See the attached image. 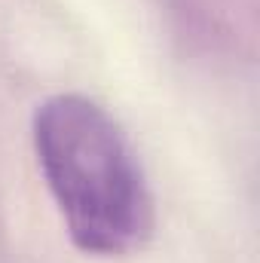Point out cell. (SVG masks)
Listing matches in <instances>:
<instances>
[{"label": "cell", "mask_w": 260, "mask_h": 263, "mask_svg": "<svg viewBox=\"0 0 260 263\" xmlns=\"http://www.w3.org/2000/svg\"><path fill=\"white\" fill-rule=\"evenodd\" d=\"M31 141L67 239L89 257H126L156 227L153 193L123 126L89 95L37 104Z\"/></svg>", "instance_id": "6da1fadb"}]
</instances>
